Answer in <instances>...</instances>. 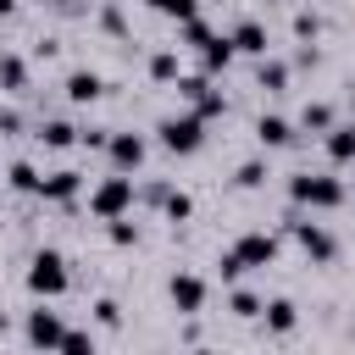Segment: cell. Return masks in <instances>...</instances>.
I'll list each match as a JSON object with an SVG mask.
<instances>
[{
	"mask_svg": "<svg viewBox=\"0 0 355 355\" xmlns=\"http://www.w3.org/2000/svg\"><path fill=\"white\" fill-rule=\"evenodd\" d=\"M288 200L311 205V211H333V205H344V183L327 178V172H294L288 178Z\"/></svg>",
	"mask_w": 355,
	"mask_h": 355,
	"instance_id": "obj_1",
	"label": "cell"
},
{
	"mask_svg": "<svg viewBox=\"0 0 355 355\" xmlns=\"http://www.w3.org/2000/svg\"><path fill=\"white\" fill-rule=\"evenodd\" d=\"M161 150H172V155H194L200 144H205V116L200 111H178V116H161Z\"/></svg>",
	"mask_w": 355,
	"mask_h": 355,
	"instance_id": "obj_2",
	"label": "cell"
},
{
	"mask_svg": "<svg viewBox=\"0 0 355 355\" xmlns=\"http://www.w3.org/2000/svg\"><path fill=\"white\" fill-rule=\"evenodd\" d=\"M89 211H94L100 222H111V216H128V211H133V178H128V172H111V178H100V183L89 189Z\"/></svg>",
	"mask_w": 355,
	"mask_h": 355,
	"instance_id": "obj_3",
	"label": "cell"
},
{
	"mask_svg": "<svg viewBox=\"0 0 355 355\" xmlns=\"http://www.w3.org/2000/svg\"><path fill=\"white\" fill-rule=\"evenodd\" d=\"M67 283H72V272H67V261H61L55 250H39V255L28 261V288H33L39 300H61Z\"/></svg>",
	"mask_w": 355,
	"mask_h": 355,
	"instance_id": "obj_4",
	"label": "cell"
},
{
	"mask_svg": "<svg viewBox=\"0 0 355 355\" xmlns=\"http://www.w3.org/2000/svg\"><path fill=\"white\" fill-rule=\"evenodd\" d=\"M288 233H294V244H300L311 261H333V255H338L333 233H327L322 222H311V216H288Z\"/></svg>",
	"mask_w": 355,
	"mask_h": 355,
	"instance_id": "obj_5",
	"label": "cell"
},
{
	"mask_svg": "<svg viewBox=\"0 0 355 355\" xmlns=\"http://www.w3.org/2000/svg\"><path fill=\"white\" fill-rule=\"evenodd\" d=\"M166 300H172L178 316H200V311H205V277H200V272H178V277L166 283Z\"/></svg>",
	"mask_w": 355,
	"mask_h": 355,
	"instance_id": "obj_6",
	"label": "cell"
},
{
	"mask_svg": "<svg viewBox=\"0 0 355 355\" xmlns=\"http://www.w3.org/2000/svg\"><path fill=\"white\" fill-rule=\"evenodd\" d=\"M144 150H150V144H144L139 133H111V139H105V155H111L116 172H139V166H144Z\"/></svg>",
	"mask_w": 355,
	"mask_h": 355,
	"instance_id": "obj_7",
	"label": "cell"
},
{
	"mask_svg": "<svg viewBox=\"0 0 355 355\" xmlns=\"http://www.w3.org/2000/svg\"><path fill=\"white\" fill-rule=\"evenodd\" d=\"M61 338H67V327H61V316L55 311H28V344H39V349H61Z\"/></svg>",
	"mask_w": 355,
	"mask_h": 355,
	"instance_id": "obj_8",
	"label": "cell"
},
{
	"mask_svg": "<svg viewBox=\"0 0 355 355\" xmlns=\"http://www.w3.org/2000/svg\"><path fill=\"white\" fill-rule=\"evenodd\" d=\"M227 39H233V50H239V55H266V50H272V33H266V22H255V17H244V22H239Z\"/></svg>",
	"mask_w": 355,
	"mask_h": 355,
	"instance_id": "obj_9",
	"label": "cell"
},
{
	"mask_svg": "<svg viewBox=\"0 0 355 355\" xmlns=\"http://www.w3.org/2000/svg\"><path fill=\"white\" fill-rule=\"evenodd\" d=\"M233 250H239V261H244L250 272H255V266H272V261H277V239H272V233H244V239H239Z\"/></svg>",
	"mask_w": 355,
	"mask_h": 355,
	"instance_id": "obj_10",
	"label": "cell"
},
{
	"mask_svg": "<svg viewBox=\"0 0 355 355\" xmlns=\"http://www.w3.org/2000/svg\"><path fill=\"white\" fill-rule=\"evenodd\" d=\"M322 150H327L333 166H349V161H355V122H333V128L322 133Z\"/></svg>",
	"mask_w": 355,
	"mask_h": 355,
	"instance_id": "obj_11",
	"label": "cell"
},
{
	"mask_svg": "<svg viewBox=\"0 0 355 355\" xmlns=\"http://www.w3.org/2000/svg\"><path fill=\"white\" fill-rule=\"evenodd\" d=\"M78 189H83V172H72V166H61V172L39 178V200H55V205H67Z\"/></svg>",
	"mask_w": 355,
	"mask_h": 355,
	"instance_id": "obj_12",
	"label": "cell"
},
{
	"mask_svg": "<svg viewBox=\"0 0 355 355\" xmlns=\"http://www.w3.org/2000/svg\"><path fill=\"white\" fill-rule=\"evenodd\" d=\"M105 94V83H100V72H89V67H78V72H67V100L72 105H94Z\"/></svg>",
	"mask_w": 355,
	"mask_h": 355,
	"instance_id": "obj_13",
	"label": "cell"
},
{
	"mask_svg": "<svg viewBox=\"0 0 355 355\" xmlns=\"http://www.w3.org/2000/svg\"><path fill=\"white\" fill-rule=\"evenodd\" d=\"M33 139H39V144H50V150H67V144H78V139H83V128H72L67 116H44V122L33 128Z\"/></svg>",
	"mask_w": 355,
	"mask_h": 355,
	"instance_id": "obj_14",
	"label": "cell"
},
{
	"mask_svg": "<svg viewBox=\"0 0 355 355\" xmlns=\"http://www.w3.org/2000/svg\"><path fill=\"white\" fill-rule=\"evenodd\" d=\"M255 139H261L266 150H283V144H294V122H288V116H261V122H255Z\"/></svg>",
	"mask_w": 355,
	"mask_h": 355,
	"instance_id": "obj_15",
	"label": "cell"
},
{
	"mask_svg": "<svg viewBox=\"0 0 355 355\" xmlns=\"http://www.w3.org/2000/svg\"><path fill=\"white\" fill-rule=\"evenodd\" d=\"M233 55H239V50H233V39H227V33H216V39H211V44L200 50L205 72H227V67H233Z\"/></svg>",
	"mask_w": 355,
	"mask_h": 355,
	"instance_id": "obj_16",
	"label": "cell"
},
{
	"mask_svg": "<svg viewBox=\"0 0 355 355\" xmlns=\"http://www.w3.org/2000/svg\"><path fill=\"white\" fill-rule=\"evenodd\" d=\"M0 89H6V94H22V89H28V61L11 55V50L0 55Z\"/></svg>",
	"mask_w": 355,
	"mask_h": 355,
	"instance_id": "obj_17",
	"label": "cell"
},
{
	"mask_svg": "<svg viewBox=\"0 0 355 355\" xmlns=\"http://www.w3.org/2000/svg\"><path fill=\"white\" fill-rule=\"evenodd\" d=\"M255 83H261L266 94H283V89H288V61H272V55H261V72H255Z\"/></svg>",
	"mask_w": 355,
	"mask_h": 355,
	"instance_id": "obj_18",
	"label": "cell"
},
{
	"mask_svg": "<svg viewBox=\"0 0 355 355\" xmlns=\"http://www.w3.org/2000/svg\"><path fill=\"white\" fill-rule=\"evenodd\" d=\"M333 122H338V116H333V105H322V100H311V105L300 111V128H305V133H327Z\"/></svg>",
	"mask_w": 355,
	"mask_h": 355,
	"instance_id": "obj_19",
	"label": "cell"
},
{
	"mask_svg": "<svg viewBox=\"0 0 355 355\" xmlns=\"http://www.w3.org/2000/svg\"><path fill=\"white\" fill-rule=\"evenodd\" d=\"M294 322H300L294 300H272V305H266V327H272V333H294Z\"/></svg>",
	"mask_w": 355,
	"mask_h": 355,
	"instance_id": "obj_20",
	"label": "cell"
},
{
	"mask_svg": "<svg viewBox=\"0 0 355 355\" xmlns=\"http://www.w3.org/2000/svg\"><path fill=\"white\" fill-rule=\"evenodd\" d=\"M150 78H155V83H178V78H183V72H178V50H155V55H150Z\"/></svg>",
	"mask_w": 355,
	"mask_h": 355,
	"instance_id": "obj_21",
	"label": "cell"
},
{
	"mask_svg": "<svg viewBox=\"0 0 355 355\" xmlns=\"http://www.w3.org/2000/svg\"><path fill=\"white\" fill-rule=\"evenodd\" d=\"M6 183H11L17 194H39V172H33L28 161H11V166H6Z\"/></svg>",
	"mask_w": 355,
	"mask_h": 355,
	"instance_id": "obj_22",
	"label": "cell"
},
{
	"mask_svg": "<svg viewBox=\"0 0 355 355\" xmlns=\"http://www.w3.org/2000/svg\"><path fill=\"white\" fill-rule=\"evenodd\" d=\"M150 11H161V17H172V22H189V17H200V0H144Z\"/></svg>",
	"mask_w": 355,
	"mask_h": 355,
	"instance_id": "obj_23",
	"label": "cell"
},
{
	"mask_svg": "<svg viewBox=\"0 0 355 355\" xmlns=\"http://www.w3.org/2000/svg\"><path fill=\"white\" fill-rule=\"evenodd\" d=\"M178 94H183L189 105H200V100L211 94V72H189V78H178Z\"/></svg>",
	"mask_w": 355,
	"mask_h": 355,
	"instance_id": "obj_24",
	"label": "cell"
},
{
	"mask_svg": "<svg viewBox=\"0 0 355 355\" xmlns=\"http://www.w3.org/2000/svg\"><path fill=\"white\" fill-rule=\"evenodd\" d=\"M178 39H183V44H189V50H205V44H211V39H216V33H211V28H205V22H200V17H189V22H183V33H178Z\"/></svg>",
	"mask_w": 355,
	"mask_h": 355,
	"instance_id": "obj_25",
	"label": "cell"
},
{
	"mask_svg": "<svg viewBox=\"0 0 355 355\" xmlns=\"http://www.w3.org/2000/svg\"><path fill=\"white\" fill-rule=\"evenodd\" d=\"M266 178H272V172H266V161L255 155V161H244V166H239V178H233V183H239V189H261Z\"/></svg>",
	"mask_w": 355,
	"mask_h": 355,
	"instance_id": "obj_26",
	"label": "cell"
},
{
	"mask_svg": "<svg viewBox=\"0 0 355 355\" xmlns=\"http://www.w3.org/2000/svg\"><path fill=\"white\" fill-rule=\"evenodd\" d=\"M227 305H233V316H266V305H261L250 288H233V294H227Z\"/></svg>",
	"mask_w": 355,
	"mask_h": 355,
	"instance_id": "obj_27",
	"label": "cell"
},
{
	"mask_svg": "<svg viewBox=\"0 0 355 355\" xmlns=\"http://www.w3.org/2000/svg\"><path fill=\"white\" fill-rule=\"evenodd\" d=\"M189 216H194V200L172 189V194H166V222H189Z\"/></svg>",
	"mask_w": 355,
	"mask_h": 355,
	"instance_id": "obj_28",
	"label": "cell"
},
{
	"mask_svg": "<svg viewBox=\"0 0 355 355\" xmlns=\"http://www.w3.org/2000/svg\"><path fill=\"white\" fill-rule=\"evenodd\" d=\"M111 244H139V222H128V216H111Z\"/></svg>",
	"mask_w": 355,
	"mask_h": 355,
	"instance_id": "obj_29",
	"label": "cell"
},
{
	"mask_svg": "<svg viewBox=\"0 0 355 355\" xmlns=\"http://www.w3.org/2000/svg\"><path fill=\"white\" fill-rule=\"evenodd\" d=\"M216 272H222V283H239V277H244V272H250V266H244V261H239V250H227V255H222V261H216Z\"/></svg>",
	"mask_w": 355,
	"mask_h": 355,
	"instance_id": "obj_30",
	"label": "cell"
},
{
	"mask_svg": "<svg viewBox=\"0 0 355 355\" xmlns=\"http://www.w3.org/2000/svg\"><path fill=\"white\" fill-rule=\"evenodd\" d=\"M294 33H300V39H316V33H322V17H316V11H294Z\"/></svg>",
	"mask_w": 355,
	"mask_h": 355,
	"instance_id": "obj_31",
	"label": "cell"
},
{
	"mask_svg": "<svg viewBox=\"0 0 355 355\" xmlns=\"http://www.w3.org/2000/svg\"><path fill=\"white\" fill-rule=\"evenodd\" d=\"M194 111H200L205 122H211V116H222V111H227V100H222V89H211V94H205V100H200Z\"/></svg>",
	"mask_w": 355,
	"mask_h": 355,
	"instance_id": "obj_32",
	"label": "cell"
},
{
	"mask_svg": "<svg viewBox=\"0 0 355 355\" xmlns=\"http://www.w3.org/2000/svg\"><path fill=\"white\" fill-rule=\"evenodd\" d=\"M94 316H100V327H116L122 322V305L116 300H94Z\"/></svg>",
	"mask_w": 355,
	"mask_h": 355,
	"instance_id": "obj_33",
	"label": "cell"
},
{
	"mask_svg": "<svg viewBox=\"0 0 355 355\" xmlns=\"http://www.w3.org/2000/svg\"><path fill=\"white\" fill-rule=\"evenodd\" d=\"M61 349H72V355H78V349H94V333H72V327H67V338H61Z\"/></svg>",
	"mask_w": 355,
	"mask_h": 355,
	"instance_id": "obj_34",
	"label": "cell"
},
{
	"mask_svg": "<svg viewBox=\"0 0 355 355\" xmlns=\"http://www.w3.org/2000/svg\"><path fill=\"white\" fill-rule=\"evenodd\" d=\"M100 22H105L111 33H128V22H122V11H116V6H105V11H100Z\"/></svg>",
	"mask_w": 355,
	"mask_h": 355,
	"instance_id": "obj_35",
	"label": "cell"
},
{
	"mask_svg": "<svg viewBox=\"0 0 355 355\" xmlns=\"http://www.w3.org/2000/svg\"><path fill=\"white\" fill-rule=\"evenodd\" d=\"M0 128H6V133H17V128H22V116H17V111H0Z\"/></svg>",
	"mask_w": 355,
	"mask_h": 355,
	"instance_id": "obj_36",
	"label": "cell"
},
{
	"mask_svg": "<svg viewBox=\"0 0 355 355\" xmlns=\"http://www.w3.org/2000/svg\"><path fill=\"white\" fill-rule=\"evenodd\" d=\"M11 11H17V0H0V17H11Z\"/></svg>",
	"mask_w": 355,
	"mask_h": 355,
	"instance_id": "obj_37",
	"label": "cell"
},
{
	"mask_svg": "<svg viewBox=\"0 0 355 355\" xmlns=\"http://www.w3.org/2000/svg\"><path fill=\"white\" fill-rule=\"evenodd\" d=\"M50 6H72V0H50Z\"/></svg>",
	"mask_w": 355,
	"mask_h": 355,
	"instance_id": "obj_38",
	"label": "cell"
}]
</instances>
